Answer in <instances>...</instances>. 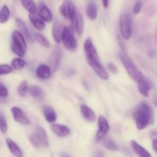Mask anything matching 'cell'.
Returning <instances> with one entry per match:
<instances>
[{"label":"cell","mask_w":157,"mask_h":157,"mask_svg":"<svg viewBox=\"0 0 157 157\" xmlns=\"http://www.w3.org/2000/svg\"><path fill=\"white\" fill-rule=\"evenodd\" d=\"M94 157H105V155L102 151H97L96 153L94 154Z\"/></svg>","instance_id":"f35d334b"},{"label":"cell","mask_w":157,"mask_h":157,"mask_svg":"<svg viewBox=\"0 0 157 157\" xmlns=\"http://www.w3.org/2000/svg\"><path fill=\"white\" fill-rule=\"evenodd\" d=\"M119 57L124 68L127 71V74L131 78L132 80L137 83L144 78V75L141 73V71L138 69L134 62L132 61L131 58L125 52H121L119 54Z\"/></svg>","instance_id":"7a4b0ae2"},{"label":"cell","mask_w":157,"mask_h":157,"mask_svg":"<svg viewBox=\"0 0 157 157\" xmlns=\"http://www.w3.org/2000/svg\"><path fill=\"white\" fill-rule=\"evenodd\" d=\"M52 131L59 137H65L70 135L71 130L68 127L59 124H52L51 125Z\"/></svg>","instance_id":"9a60e30c"},{"label":"cell","mask_w":157,"mask_h":157,"mask_svg":"<svg viewBox=\"0 0 157 157\" xmlns=\"http://www.w3.org/2000/svg\"><path fill=\"white\" fill-rule=\"evenodd\" d=\"M34 38H35V41H36L38 44H41V46H43V47H44V48L50 47V45H51L50 42H49L47 38L44 36V35H41V34H39V33H36L35 35V36H34Z\"/></svg>","instance_id":"4dcf8cb0"},{"label":"cell","mask_w":157,"mask_h":157,"mask_svg":"<svg viewBox=\"0 0 157 157\" xmlns=\"http://www.w3.org/2000/svg\"><path fill=\"white\" fill-rule=\"evenodd\" d=\"M12 45L11 49L18 58H23L25 55L27 44L25 38L18 30H15L12 33Z\"/></svg>","instance_id":"3957f363"},{"label":"cell","mask_w":157,"mask_h":157,"mask_svg":"<svg viewBox=\"0 0 157 157\" xmlns=\"http://www.w3.org/2000/svg\"><path fill=\"white\" fill-rule=\"evenodd\" d=\"M101 144H103L105 148H107V150H111V151H118L119 150V147H118L117 144H116V142L113 140L111 138H109L105 136V137L103 138L101 140Z\"/></svg>","instance_id":"83f0119b"},{"label":"cell","mask_w":157,"mask_h":157,"mask_svg":"<svg viewBox=\"0 0 157 157\" xmlns=\"http://www.w3.org/2000/svg\"><path fill=\"white\" fill-rule=\"evenodd\" d=\"M108 69L110 72L112 73H117V66L115 65L113 63H110L108 64Z\"/></svg>","instance_id":"8d00e7d4"},{"label":"cell","mask_w":157,"mask_h":157,"mask_svg":"<svg viewBox=\"0 0 157 157\" xmlns=\"http://www.w3.org/2000/svg\"><path fill=\"white\" fill-rule=\"evenodd\" d=\"M137 84L138 90H139L140 94L142 96L145 97V98H148L149 94H150V91L152 87V84L150 81L144 77L142 80H140L139 82H137Z\"/></svg>","instance_id":"e0dca14e"},{"label":"cell","mask_w":157,"mask_h":157,"mask_svg":"<svg viewBox=\"0 0 157 157\" xmlns=\"http://www.w3.org/2000/svg\"><path fill=\"white\" fill-rule=\"evenodd\" d=\"M59 12L66 19L72 21L77 13L76 7L71 0H64L60 6Z\"/></svg>","instance_id":"52a82bcc"},{"label":"cell","mask_w":157,"mask_h":157,"mask_svg":"<svg viewBox=\"0 0 157 157\" xmlns=\"http://www.w3.org/2000/svg\"><path fill=\"white\" fill-rule=\"evenodd\" d=\"M26 62L24 59L21 58H14L11 63V67L13 70H21L25 66Z\"/></svg>","instance_id":"f546056e"},{"label":"cell","mask_w":157,"mask_h":157,"mask_svg":"<svg viewBox=\"0 0 157 157\" xmlns=\"http://www.w3.org/2000/svg\"><path fill=\"white\" fill-rule=\"evenodd\" d=\"M13 71L11 65L7 64H0V75H5L11 74Z\"/></svg>","instance_id":"d6a6232c"},{"label":"cell","mask_w":157,"mask_h":157,"mask_svg":"<svg viewBox=\"0 0 157 157\" xmlns=\"http://www.w3.org/2000/svg\"><path fill=\"white\" fill-rule=\"evenodd\" d=\"M101 1H102L103 6H104V7L105 8V9H107V8L108 7V6H109V0H101Z\"/></svg>","instance_id":"ab89813d"},{"label":"cell","mask_w":157,"mask_h":157,"mask_svg":"<svg viewBox=\"0 0 157 157\" xmlns=\"http://www.w3.org/2000/svg\"><path fill=\"white\" fill-rule=\"evenodd\" d=\"M86 14L87 16L90 20H95L98 18V6L94 0H90L87 5V9H86Z\"/></svg>","instance_id":"44dd1931"},{"label":"cell","mask_w":157,"mask_h":157,"mask_svg":"<svg viewBox=\"0 0 157 157\" xmlns=\"http://www.w3.org/2000/svg\"><path fill=\"white\" fill-rule=\"evenodd\" d=\"M21 6L29 14L35 15L37 12V6L34 0H20Z\"/></svg>","instance_id":"4316f807"},{"label":"cell","mask_w":157,"mask_h":157,"mask_svg":"<svg viewBox=\"0 0 157 157\" xmlns=\"http://www.w3.org/2000/svg\"><path fill=\"white\" fill-rule=\"evenodd\" d=\"M6 143L9 150L14 156L15 157H23V153L21 150L12 140L6 139Z\"/></svg>","instance_id":"603a6c76"},{"label":"cell","mask_w":157,"mask_h":157,"mask_svg":"<svg viewBox=\"0 0 157 157\" xmlns=\"http://www.w3.org/2000/svg\"><path fill=\"white\" fill-rule=\"evenodd\" d=\"M152 147H153V149L157 154V138L153 140V141H152Z\"/></svg>","instance_id":"74e56055"},{"label":"cell","mask_w":157,"mask_h":157,"mask_svg":"<svg viewBox=\"0 0 157 157\" xmlns=\"http://www.w3.org/2000/svg\"><path fill=\"white\" fill-rule=\"evenodd\" d=\"M10 9L7 5H4L0 10V23L4 24L9 21L10 18Z\"/></svg>","instance_id":"f1b7e54d"},{"label":"cell","mask_w":157,"mask_h":157,"mask_svg":"<svg viewBox=\"0 0 157 157\" xmlns=\"http://www.w3.org/2000/svg\"><path fill=\"white\" fill-rule=\"evenodd\" d=\"M62 52L59 47H55L49 58V63L51 64V68L54 71H56L61 65Z\"/></svg>","instance_id":"7c38bea8"},{"label":"cell","mask_w":157,"mask_h":157,"mask_svg":"<svg viewBox=\"0 0 157 157\" xmlns=\"http://www.w3.org/2000/svg\"><path fill=\"white\" fill-rule=\"evenodd\" d=\"M42 113L46 121L49 124H55L57 120V114L55 110L49 106H44L42 107Z\"/></svg>","instance_id":"ffe728a7"},{"label":"cell","mask_w":157,"mask_h":157,"mask_svg":"<svg viewBox=\"0 0 157 157\" xmlns=\"http://www.w3.org/2000/svg\"><path fill=\"white\" fill-rule=\"evenodd\" d=\"M36 76L41 80H48L52 77V70L48 64H41L36 68Z\"/></svg>","instance_id":"5bb4252c"},{"label":"cell","mask_w":157,"mask_h":157,"mask_svg":"<svg viewBox=\"0 0 157 157\" xmlns=\"http://www.w3.org/2000/svg\"><path fill=\"white\" fill-rule=\"evenodd\" d=\"M84 49L86 54V58H90V59L94 60H100L96 48L94 45L93 42H92V40L90 38H87L85 40V41H84Z\"/></svg>","instance_id":"4fadbf2b"},{"label":"cell","mask_w":157,"mask_h":157,"mask_svg":"<svg viewBox=\"0 0 157 157\" xmlns=\"http://www.w3.org/2000/svg\"><path fill=\"white\" fill-rule=\"evenodd\" d=\"M28 88H29V86H28L27 81H23L18 85V89H17V92H18V94L21 97H25L28 93Z\"/></svg>","instance_id":"1f68e13d"},{"label":"cell","mask_w":157,"mask_h":157,"mask_svg":"<svg viewBox=\"0 0 157 157\" xmlns=\"http://www.w3.org/2000/svg\"><path fill=\"white\" fill-rule=\"evenodd\" d=\"M11 112H12L14 120L17 123L24 126H28L30 124V120L20 107H12L11 108Z\"/></svg>","instance_id":"8fae6325"},{"label":"cell","mask_w":157,"mask_h":157,"mask_svg":"<svg viewBox=\"0 0 157 157\" xmlns=\"http://www.w3.org/2000/svg\"><path fill=\"white\" fill-rule=\"evenodd\" d=\"M119 28L121 36L129 41L132 36V19L128 14H122L119 19Z\"/></svg>","instance_id":"8992f818"},{"label":"cell","mask_w":157,"mask_h":157,"mask_svg":"<svg viewBox=\"0 0 157 157\" xmlns=\"http://www.w3.org/2000/svg\"><path fill=\"white\" fill-rule=\"evenodd\" d=\"M98 131L96 134V139L98 141H101L104 137H105L107 133L110 130V126L107 119L104 116H99L98 120Z\"/></svg>","instance_id":"30bf717a"},{"label":"cell","mask_w":157,"mask_h":157,"mask_svg":"<svg viewBox=\"0 0 157 157\" xmlns=\"http://www.w3.org/2000/svg\"><path fill=\"white\" fill-rule=\"evenodd\" d=\"M61 41L63 43L64 47L69 52H74L77 50L78 42L75 37L72 26H64Z\"/></svg>","instance_id":"277c9868"},{"label":"cell","mask_w":157,"mask_h":157,"mask_svg":"<svg viewBox=\"0 0 157 157\" xmlns=\"http://www.w3.org/2000/svg\"><path fill=\"white\" fill-rule=\"evenodd\" d=\"M133 117L137 130H144L153 123L154 119L153 110L150 104L142 102L136 107L133 112Z\"/></svg>","instance_id":"6da1fadb"},{"label":"cell","mask_w":157,"mask_h":157,"mask_svg":"<svg viewBox=\"0 0 157 157\" xmlns=\"http://www.w3.org/2000/svg\"><path fill=\"white\" fill-rule=\"evenodd\" d=\"M37 12L38 18H41L44 22H51L53 20V14L52 11L43 2H41L38 5V7H37Z\"/></svg>","instance_id":"9c48e42d"},{"label":"cell","mask_w":157,"mask_h":157,"mask_svg":"<svg viewBox=\"0 0 157 157\" xmlns=\"http://www.w3.org/2000/svg\"><path fill=\"white\" fill-rule=\"evenodd\" d=\"M28 93L33 98L40 99L44 97V91L41 87L38 85H30L28 88Z\"/></svg>","instance_id":"484cf974"},{"label":"cell","mask_w":157,"mask_h":157,"mask_svg":"<svg viewBox=\"0 0 157 157\" xmlns=\"http://www.w3.org/2000/svg\"><path fill=\"white\" fill-rule=\"evenodd\" d=\"M81 112L86 121H89V122H94V121H96V115H95L94 112L87 105L82 104L81 106Z\"/></svg>","instance_id":"7402d4cb"},{"label":"cell","mask_w":157,"mask_h":157,"mask_svg":"<svg viewBox=\"0 0 157 157\" xmlns=\"http://www.w3.org/2000/svg\"><path fill=\"white\" fill-rule=\"evenodd\" d=\"M15 21H16V24L17 25H18V29H19L18 31L22 34L23 36H24L25 38H27L28 40H29V41H32V35H31L30 32H29V30L28 29L27 26L25 25L24 21L19 18H15Z\"/></svg>","instance_id":"cb8c5ba5"},{"label":"cell","mask_w":157,"mask_h":157,"mask_svg":"<svg viewBox=\"0 0 157 157\" xmlns=\"http://www.w3.org/2000/svg\"><path fill=\"white\" fill-rule=\"evenodd\" d=\"M8 130V124L6 123V118L3 115H0V131L2 133H6Z\"/></svg>","instance_id":"836d02e7"},{"label":"cell","mask_w":157,"mask_h":157,"mask_svg":"<svg viewBox=\"0 0 157 157\" xmlns=\"http://www.w3.org/2000/svg\"><path fill=\"white\" fill-rule=\"evenodd\" d=\"M29 141L36 148H41V147L47 148L49 146L46 131L43 127L40 126H38L35 132L31 135L29 137Z\"/></svg>","instance_id":"5b68a950"},{"label":"cell","mask_w":157,"mask_h":157,"mask_svg":"<svg viewBox=\"0 0 157 157\" xmlns=\"http://www.w3.org/2000/svg\"><path fill=\"white\" fill-rule=\"evenodd\" d=\"M29 21H31V23H32V25H33V27L35 29L38 31L44 30V28H45V24H44V22L41 18H38V16H36V15H33V14H29Z\"/></svg>","instance_id":"d4e9b609"},{"label":"cell","mask_w":157,"mask_h":157,"mask_svg":"<svg viewBox=\"0 0 157 157\" xmlns=\"http://www.w3.org/2000/svg\"><path fill=\"white\" fill-rule=\"evenodd\" d=\"M9 96V90L4 84L0 83V97L1 98H7Z\"/></svg>","instance_id":"e575fe53"},{"label":"cell","mask_w":157,"mask_h":157,"mask_svg":"<svg viewBox=\"0 0 157 157\" xmlns=\"http://www.w3.org/2000/svg\"><path fill=\"white\" fill-rule=\"evenodd\" d=\"M72 28L76 31L78 35H81L84 32V18H83L82 15L80 12H77L75 15V18L72 20Z\"/></svg>","instance_id":"2e32d148"},{"label":"cell","mask_w":157,"mask_h":157,"mask_svg":"<svg viewBox=\"0 0 157 157\" xmlns=\"http://www.w3.org/2000/svg\"><path fill=\"white\" fill-rule=\"evenodd\" d=\"M61 157H70V156L67 154H66V153H62V154L61 155Z\"/></svg>","instance_id":"60d3db41"},{"label":"cell","mask_w":157,"mask_h":157,"mask_svg":"<svg viewBox=\"0 0 157 157\" xmlns=\"http://www.w3.org/2000/svg\"><path fill=\"white\" fill-rule=\"evenodd\" d=\"M64 28V26H63L62 23L60 22L58 20H55L53 24V26H52V36H53L54 40L57 43L61 42Z\"/></svg>","instance_id":"ac0fdd59"},{"label":"cell","mask_w":157,"mask_h":157,"mask_svg":"<svg viewBox=\"0 0 157 157\" xmlns=\"http://www.w3.org/2000/svg\"><path fill=\"white\" fill-rule=\"evenodd\" d=\"M141 9H142V2L140 0H137V1L135 2L134 6H133V13L134 14H138L140 12Z\"/></svg>","instance_id":"d590c367"},{"label":"cell","mask_w":157,"mask_h":157,"mask_svg":"<svg viewBox=\"0 0 157 157\" xmlns=\"http://www.w3.org/2000/svg\"><path fill=\"white\" fill-rule=\"evenodd\" d=\"M130 146H131L133 152L136 153L138 157H152L151 154L149 153V151H147L144 147L140 145L136 141L131 140Z\"/></svg>","instance_id":"d6986e66"},{"label":"cell","mask_w":157,"mask_h":157,"mask_svg":"<svg viewBox=\"0 0 157 157\" xmlns=\"http://www.w3.org/2000/svg\"><path fill=\"white\" fill-rule=\"evenodd\" d=\"M89 66L92 68V70L98 75L100 78L102 80H107L109 78V75L105 69L103 67L101 64L100 63V60H94L90 58H86Z\"/></svg>","instance_id":"ba28073f"}]
</instances>
